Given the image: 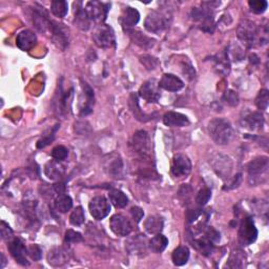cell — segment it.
<instances>
[{"instance_id":"cell-1","label":"cell","mask_w":269,"mask_h":269,"mask_svg":"<svg viewBox=\"0 0 269 269\" xmlns=\"http://www.w3.org/2000/svg\"><path fill=\"white\" fill-rule=\"evenodd\" d=\"M210 138L219 145L229 144L235 138V131L231 124L223 118H216L208 124Z\"/></svg>"},{"instance_id":"cell-2","label":"cell","mask_w":269,"mask_h":269,"mask_svg":"<svg viewBox=\"0 0 269 269\" xmlns=\"http://www.w3.org/2000/svg\"><path fill=\"white\" fill-rule=\"evenodd\" d=\"M219 2H203L202 7H193L191 10V18L198 23L200 29L206 33H213L216 27L215 17H213V5Z\"/></svg>"},{"instance_id":"cell-3","label":"cell","mask_w":269,"mask_h":269,"mask_svg":"<svg viewBox=\"0 0 269 269\" xmlns=\"http://www.w3.org/2000/svg\"><path fill=\"white\" fill-rule=\"evenodd\" d=\"M171 22V17L168 13L155 11L147 15L144 26L145 29L154 34H160L168 29Z\"/></svg>"},{"instance_id":"cell-4","label":"cell","mask_w":269,"mask_h":269,"mask_svg":"<svg viewBox=\"0 0 269 269\" xmlns=\"http://www.w3.org/2000/svg\"><path fill=\"white\" fill-rule=\"evenodd\" d=\"M131 147L141 159H148L152 152V144L150 137L145 131H138L133 136L131 141Z\"/></svg>"},{"instance_id":"cell-5","label":"cell","mask_w":269,"mask_h":269,"mask_svg":"<svg viewBox=\"0 0 269 269\" xmlns=\"http://www.w3.org/2000/svg\"><path fill=\"white\" fill-rule=\"evenodd\" d=\"M259 35V29L255 22L243 20L238 26V38L246 48H253Z\"/></svg>"},{"instance_id":"cell-6","label":"cell","mask_w":269,"mask_h":269,"mask_svg":"<svg viewBox=\"0 0 269 269\" xmlns=\"http://www.w3.org/2000/svg\"><path fill=\"white\" fill-rule=\"evenodd\" d=\"M92 39L102 49H110L116 45L114 30L107 24H100L92 34Z\"/></svg>"},{"instance_id":"cell-7","label":"cell","mask_w":269,"mask_h":269,"mask_svg":"<svg viewBox=\"0 0 269 269\" xmlns=\"http://www.w3.org/2000/svg\"><path fill=\"white\" fill-rule=\"evenodd\" d=\"M258 238V229L252 217H245L239 228V242L242 246L253 244Z\"/></svg>"},{"instance_id":"cell-8","label":"cell","mask_w":269,"mask_h":269,"mask_svg":"<svg viewBox=\"0 0 269 269\" xmlns=\"http://www.w3.org/2000/svg\"><path fill=\"white\" fill-rule=\"evenodd\" d=\"M89 209L92 218L96 220H103L110 212V204L103 196L92 198L89 204Z\"/></svg>"},{"instance_id":"cell-9","label":"cell","mask_w":269,"mask_h":269,"mask_svg":"<svg viewBox=\"0 0 269 269\" xmlns=\"http://www.w3.org/2000/svg\"><path fill=\"white\" fill-rule=\"evenodd\" d=\"M191 172V162L187 156L178 154L174 157L172 163V174L176 178H184Z\"/></svg>"},{"instance_id":"cell-10","label":"cell","mask_w":269,"mask_h":269,"mask_svg":"<svg viewBox=\"0 0 269 269\" xmlns=\"http://www.w3.org/2000/svg\"><path fill=\"white\" fill-rule=\"evenodd\" d=\"M109 4L100 1H89L86 5V12L91 21L103 22L106 19Z\"/></svg>"},{"instance_id":"cell-11","label":"cell","mask_w":269,"mask_h":269,"mask_svg":"<svg viewBox=\"0 0 269 269\" xmlns=\"http://www.w3.org/2000/svg\"><path fill=\"white\" fill-rule=\"evenodd\" d=\"M49 31L51 32L52 39L59 49L64 50L69 45V31L61 23L51 20Z\"/></svg>"},{"instance_id":"cell-12","label":"cell","mask_w":269,"mask_h":269,"mask_svg":"<svg viewBox=\"0 0 269 269\" xmlns=\"http://www.w3.org/2000/svg\"><path fill=\"white\" fill-rule=\"evenodd\" d=\"M139 95L142 99L147 101L148 103H156L161 97L159 82L155 79L144 82L140 90H139Z\"/></svg>"},{"instance_id":"cell-13","label":"cell","mask_w":269,"mask_h":269,"mask_svg":"<svg viewBox=\"0 0 269 269\" xmlns=\"http://www.w3.org/2000/svg\"><path fill=\"white\" fill-rule=\"evenodd\" d=\"M7 248L10 250L12 257L15 259V261L21 266H29L30 263L27 261L26 255L27 249L25 248L22 241L18 238H12L7 242Z\"/></svg>"},{"instance_id":"cell-14","label":"cell","mask_w":269,"mask_h":269,"mask_svg":"<svg viewBox=\"0 0 269 269\" xmlns=\"http://www.w3.org/2000/svg\"><path fill=\"white\" fill-rule=\"evenodd\" d=\"M109 227L113 233L119 237H126L133 230L131 221L122 215H115L110 218Z\"/></svg>"},{"instance_id":"cell-15","label":"cell","mask_w":269,"mask_h":269,"mask_svg":"<svg viewBox=\"0 0 269 269\" xmlns=\"http://www.w3.org/2000/svg\"><path fill=\"white\" fill-rule=\"evenodd\" d=\"M211 165L213 171L222 179L229 178L231 171H233V161L230 160V158L223 155H218L211 160Z\"/></svg>"},{"instance_id":"cell-16","label":"cell","mask_w":269,"mask_h":269,"mask_svg":"<svg viewBox=\"0 0 269 269\" xmlns=\"http://www.w3.org/2000/svg\"><path fill=\"white\" fill-rule=\"evenodd\" d=\"M103 169L107 175L113 176V177H118L123 171V161L121 157L116 153L107 155L104 158Z\"/></svg>"},{"instance_id":"cell-17","label":"cell","mask_w":269,"mask_h":269,"mask_svg":"<svg viewBox=\"0 0 269 269\" xmlns=\"http://www.w3.org/2000/svg\"><path fill=\"white\" fill-rule=\"evenodd\" d=\"M32 19L33 24L37 30L41 33H44L49 30L51 20L44 7L42 6H34L32 8Z\"/></svg>"},{"instance_id":"cell-18","label":"cell","mask_w":269,"mask_h":269,"mask_svg":"<svg viewBox=\"0 0 269 269\" xmlns=\"http://www.w3.org/2000/svg\"><path fill=\"white\" fill-rule=\"evenodd\" d=\"M269 168V159L266 156L255 158L247 165V172L250 178H256L265 174Z\"/></svg>"},{"instance_id":"cell-19","label":"cell","mask_w":269,"mask_h":269,"mask_svg":"<svg viewBox=\"0 0 269 269\" xmlns=\"http://www.w3.org/2000/svg\"><path fill=\"white\" fill-rule=\"evenodd\" d=\"M70 260L69 250L64 247H54L48 254V262L53 267H61Z\"/></svg>"},{"instance_id":"cell-20","label":"cell","mask_w":269,"mask_h":269,"mask_svg":"<svg viewBox=\"0 0 269 269\" xmlns=\"http://www.w3.org/2000/svg\"><path fill=\"white\" fill-rule=\"evenodd\" d=\"M119 20L125 31L131 30L135 25H137L139 20H140V14H139L136 8L126 6L122 11V14L120 16Z\"/></svg>"},{"instance_id":"cell-21","label":"cell","mask_w":269,"mask_h":269,"mask_svg":"<svg viewBox=\"0 0 269 269\" xmlns=\"http://www.w3.org/2000/svg\"><path fill=\"white\" fill-rule=\"evenodd\" d=\"M37 42L36 35L30 30H23L17 35L16 44L23 52L31 51Z\"/></svg>"},{"instance_id":"cell-22","label":"cell","mask_w":269,"mask_h":269,"mask_svg":"<svg viewBox=\"0 0 269 269\" xmlns=\"http://www.w3.org/2000/svg\"><path fill=\"white\" fill-rule=\"evenodd\" d=\"M159 87L169 91H179L184 88V82L174 74H164L159 81Z\"/></svg>"},{"instance_id":"cell-23","label":"cell","mask_w":269,"mask_h":269,"mask_svg":"<svg viewBox=\"0 0 269 269\" xmlns=\"http://www.w3.org/2000/svg\"><path fill=\"white\" fill-rule=\"evenodd\" d=\"M73 90H71L69 92L68 91H63L62 85L59 87V91L56 94L54 98V106L55 110L59 114V115H66L69 110L68 107V100L70 99V96L72 95Z\"/></svg>"},{"instance_id":"cell-24","label":"cell","mask_w":269,"mask_h":269,"mask_svg":"<svg viewBox=\"0 0 269 269\" xmlns=\"http://www.w3.org/2000/svg\"><path fill=\"white\" fill-rule=\"evenodd\" d=\"M125 32L135 44L140 46V48H142L144 50L152 49L153 46L155 45L156 41L153 38H151V37H148L145 34L141 33L140 31H136L134 29H131V30H127Z\"/></svg>"},{"instance_id":"cell-25","label":"cell","mask_w":269,"mask_h":269,"mask_svg":"<svg viewBox=\"0 0 269 269\" xmlns=\"http://www.w3.org/2000/svg\"><path fill=\"white\" fill-rule=\"evenodd\" d=\"M163 122L166 126L170 127H183L189 125L190 123L187 116L177 112L166 113L163 116Z\"/></svg>"},{"instance_id":"cell-26","label":"cell","mask_w":269,"mask_h":269,"mask_svg":"<svg viewBox=\"0 0 269 269\" xmlns=\"http://www.w3.org/2000/svg\"><path fill=\"white\" fill-rule=\"evenodd\" d=\"M264 123V116L261 112L250 113L243 118L244 127L250 129V131H260V129L263 128Z\"/></svg>"},{"instance_id":"cell-27","label":"cell","mask_w":269,"mask_h":269,"mask_svg":"<svg viewBox=\"0 0 269 269\" xmlns=\"http://www.w3.org/2000/svg\"><path fill=\"white\" fill-rule=\"evenodd\" d=\"M82 90H83V95L86 97V102L80 108V115L81 116H87L91 113L92 105L95 103V95L94 90L86 82H82Z\"/></svg>"},{"instance_id":"cell-28","label":"cell","mask_w":269,"mask_h":269,"mask_svg":"<svg viewBox=\"0 0 269 269\" xmlns=\"http://www.w3.org/2000/svg\"><path fill=\"white\" fill-rule=\"evenodd\" d=\"M75 5V18H74V22L82 31H88L90 25V20L86 12V8L82 6L81 2H77L74 4Z\"/></svg>"},{"instance_id":"cell-29","label":"cell","mask_w":269,"mask_h":269,"mask_svg":"<svg viewBox=\"0 0 269 269\" xmlns=\"http://www.w3.org/2000/svg\"><path fill=\"white\" fill-rule=\"evenodd\" d=\"M202 233H203V230H202ZM213 244L215 243L211 242V241L204 234L202 237H199V238L193 237V240L191 241V245L203 256H208L211 254L213 249Z\"/></svg>"},{"instance_id":"cell-30","label":"cell","mask_w":269,"mask_h":269,"mask_svg":"<svg viewBox=\"0 0 269 269\" xmlns=\"http://www.w3.org/2000/svg\"><path fill=\"white\" fill-rule=\"evenodd\" d=\"M163 219L159 216H150L144 222V228L151 235L160 234L163 229Z\"/></svg>"},{"instance_id":"cell-31","label":"cell","mask_w":269,"mask_h":269,"mask_svg":"<svg viewBox=\"0 0 269 269\" xmlns=\"http://www.w3.org/2000/svg\"><path fill=\"white\" fill-rule=\"evenodd\" d=\"M44 173L48 176V178L52 180H59L64 174V168L60 164V162L53 160L45 165Z\"/></svg>"},{"instance_id":"cell-32","label":"cell","mask_w":269,"mask_h":269,"mask_svg":"<svg viewBox=\"0 0 269 269\" xmlns=\"http://www.w3.org/2000/svg\"><path fill=\"white\" fill-rule=\"evenodd\" d=\"M189 249L187 246H179L174 250L172 255L173 263L176 266H183L188 262L189 260Z\"/></svg>"},{"instance_id":"cell-33","label":"cell","mask_w":269,"mask_h":269,"mask_svg":"<svg viewBox=\"0 0 269 269\" xmlns=\"http://www.w3.org/2000/svg\"><path fill=\"white\" fill-rule=\"evenodd\" d=\"M108 197L109 201L112 202L116 208H124L128 204V198L126 197V194L119 189L110 190L108 192Z\"/></svg>"},{"instance_id":"cell-34","label":"cell","mask_w":269,"mask_h":269,"mask_svg":"<svg viewBox=\"0 0 269 269\" xmlns=\"http://www.w3.org/2000/svg\"><path fill=\"white\" fill-rule=\"evenodd\" d=\"M169 245V239L161 234L155 235L154 238L150 241V248L155 254L163 253L165 248Z\"/></svg>"},{"instance_id":"cell-35","label":"cell","mask_w":269,"mask_h":269,"mask_svg":"<svg viewBox=\"0 0 269 269\" xmlns=\"http://www.w3.org/2000/svg\"><path fill=\"white\" fill-rule=\"evenodd\" d=\"M129 107H131V110L133 112L135 118L137 120H139V121L146 122V121H148V120L153 119V118H151V116L145 115L144 113L141 112L140 106H139V103H138V98L134 94L131 95V99H129Z\"/></svg>"},{"instance_id":"cell-36","label":"cell","mask_w":269,"mask_h":269,"mask_svg":"<svg viewBox=\"0 0 269 269\" xmlns=\"http://www.w3.org/2000/svg\"><path fill=\"white\" fill-rule=\"evenodd\" d=\"M215 67L218 70V72L222 75H228L229 74V60H228V54L226 53H221L217 55L215 58Z\"/></svg>"},{"instance_id":"cell-37","label":"cell","mask_w":269,"mask_h":269,"mask_svg":"<svg viewBox=\"0 0 269 269\" xmlns=\"http://www.w3.org/2000/svg\"><path fill=\"white\" fill-rule=\"evenodd\" d=\"M55 207L62 213H66L73 207V200L68 194H59V196L55 200Z\"/></svg>"},{"instance_id":"cell-38","label":"cell","mask_w":269,"mask_h":269,"mask_svg":"<svg viewBox=\"0 0 269 269\" xmlns=\"http://www.w3.org/2000/svg\"><path fill=\"white\" fill-rule=\"evenodd\" d=\"M69 10V4L64 0H55L51 4V12L58 18L66 17Z\"/></svg>"},{"instance_id":"cell-39","label":"cell","mask_w":269,"mask_h":269,"mask_svg":"<svg viewBox=\"0 0 269 269\" xmlns=\"http://www.w3.org/2000/svg\"><path fill=\"white\" fill-rule=\"evenodd\" d=\"M85 220H86L85 210H83V208L81 206H78L74 209L70 216V222H71V224L74 226L82 225L83 223H85Z\"/></svg>"},{"instance_id":"cell-40","label":"cell","mask_w":269,"mask_h":269,"mask_svg":"<svg viewBox=\"0 0 269 269\" xmlns=\"http://www.w3.org/2000/svg\"><path fill=\"white\" fill-rule=\"evenodd\" d=\"M269 104V92L267 90L263 89L259 91L256 98V105L260 110H266Z\"/></svg>"},{"instance_id":"cell-41","label":"cell","mask_w":269,"mask_h":269,"mask_svg":"<svg viewBox=\"0 0 269 269\" xmlns=\"http://www.w3.org/2000/svg\"><path fill=\"white\" fill-rule=\"evenodd\" d=\"M248 5L255 14H263L268 6L266 0H249Z\"/></svg>"},{"instance_id":"cell-42","label":"cell","mask_w":269,"mask_h":269,"mask_svg":"<svg viewBox=\"0 0 269 269\" xmlns=\"http://www.w3.org/2000/svg\"><path fill=\"white\" fill-rule=\"evenodd\" d=\"M69 156V150L63 145H58L56 147L53 148L52 151V157L54 160H56L58 162H61L63 160H66Z\"/></svg>"},{"instance_id":"cell-43","label":"cell","mask_w":269,"mask_h":269,"mask_svg":"<svg viewBox=\"0 0 269 269\" xmlns=\"http://www.w3.org/2000/svg\"><path fill=\"white\" fill-rule=\"evenodd\" d=\"M243 261H244V256L241 254V252H234L229 258V262L227 266L230 268H242Z\"/></svg>"},{"instance_id":"cell-44","label":"cell","mask_w":269,"mask_h":269,"mask_svg":"<svg viewBox=\"0 0 269 269\" xmlns=\"http://www.w3.org/2000/svg\"><path fill=\"white\" fill-rule=\"evenodd\" d=\"M58 127H59V125L57 124L56 126H55L54 129H52L50 134H48V135H45L44 137H42L40 139V140L38 142H37V147H38V148H44V147L48 146L49 144H51L53 142V140H54L55 134H56Z\"/></svg>"},{"instance_id":"cell-45","label":"cell","mask_w":269,"mask_h":269,"mask_svg":"<svg viewBox=\"0 0 269 269\" xmlns=\"http://www.w3.org/2000/svg\"><path fill=\"white\" fill-rule=\"evenodd\" d=\"M210 198H211L210 189L209 188H203L198 192L197 197H196V202L199 206H204V205H206Z\"/></svg>"},{"instance_id":"cell-46","label":"cell","mask_w":269,"mask_h":269,"mask_svg":"<svg viewBox=\"0 0 269 269\" xmlns=\"http://www.w3.org/2000/svg\"><path fill=\"white\" fill-rule=\"evenodd\" d=\"M140 61L143 64V66L145 67V69L148 70V71L155 70L157 68V66H158V63H159V62H158L157 58H155L153 56H150V55H144V56H141Z\"/></svg>"},{"instance_id":"cell-47","label":"cell","mask_w":269,"mask_h":269,"mask_svg":"<svg viewBox=\"0 0 269 269\" xmlns=\"http://www.w3.org/2000/svg\"><path fill=\"white\" fill-rule=\"evenodd\" d=\"M223 100L226 104L230 105V106H237L239 104V96L236 91L234 90H227L224 96H223Z\"/></svg>"},{"instance_id":"cell-48","label":"cell","mask_w":269,"mask_h":269,"mask_svg":"<svg viewBox=\"0 0 269 269\" xmlns=\"http://www.w3.org/2000/svg\"><path fill=\"white\" fill-rule=\"evenodd\" d=\"M82 241H83V237L80 233H78V231L70 229L66 233V242L68 244L79 243V242H82Z\"/></svg>"},{"instance_id":"cell-49","label":"cell","mask_w":269,"mask_h":269,"mask_svg":"<svg viewBox=\"0 0 269 269\" xmlns=\"http://www.w3.org/2000/svg\"><path fill=\"white\" fill-rule=\"evenodd\" d=\"M182 67H183V74L186 76V78L188 80L194 79V77H196V71H194L192 64L188 60H185V62L182 63Z\"/></svg>"},{"instance_id":"cell-50","label":"cell","mask_w":269,"mask_h":269,"mask_svg":"<svg viewBox=\"0 0 269 269\" xmlns=\"http://www.w3.org/2000/svg\"><path fill=\"white\" fill-rule=\"evenodd\" d=\"M27 255H29L34 261H39L42 257V250L38 245H31L27 248Z\"/></svg>"},{"instance_id":"cell-51","label":"cell","mask_w":269,"mask_h":269,"mask_svg":"<svg viewBox=\"0 0 269 269\" xmlns=\"http://www.w3.org/2000/svg\"><path fill=\"white\" fill-rule=\"evenodd\" d=\"M203 230V234L205 235L211 242L213 243H217L220 241V234L218 233V231L215 229V228H212V227H207L205 229H202Z\"/></svg>"},{"instance_id":"cell-52","label":"cell","mask_w":269,"mask_h":269,"mask_svg":"<svg viewBox=\"0 0 269 269\" xmlns=\"http://www.w3.org/2000/svg\"><path fill=\"white\" fill-rule=\"evenodd\" d=\"M0 229H1V238L2 240L5 241H10L13 237V230L10 228L4 221L1 222V226H0Z\"/></svg>"},{"instance_id":"cell-53","label":"cell","mask_w":269,"mask_h":269,"mask_svg":"<svg viewBox=\"0 0 269 269\" xmlns=\"http://www.w3.org/2000/svg\"><path fill=\"white\" fill-rule=\"evenodd\" d=\"M202 210L199 208L196 209H188L186 212V219L188 223H193L194 221L198 220L200 218V216L202 215Z\"/></svg>"},{"instance_id":"cell-54","label":"cell","mask_w":269,"mask_h":269,"mask_svg":"<svg viewBox=\"0 0 269 269\" xmlns=\"http://www.w3.org/2000/svg\"><path fill=\"white\" fill-rule=\"evenodd\" d=\"M191 192H192V190H191L190 186H188V184H185L180 188L179 196H180V198H182L183 201H188L191 196Z\"/></svg>"},{"instance_id":"cell-55","label":"cell","mask_w":269,"mask_h":269,"mask_svg":"<svg viewBox=\"0 0 269 269\" xmlns=\"http://www.w3.org/2000/svg\"><path fill=\"white\" fill-rule=\"evenodd\" d=\"M131 213H132V217L135 220L136 223H139V222H140L143 219V217H144V211H143V209L140 208V207H138V206L132 207Z\"/></svg>"},{"instance_id":"cell-56","label":"cell","mask_w":269,"mask_h":269,"mask_svg":"<svg viewBox=\"0 0 269 269\" xmlns=\"http://www.w3.org/2000/svg\"><path fill=\"white\" fill-rule=\"evenodd\" d=\"M241 181H242V175L241 174H238L237 176H235V177L233 178V180H231L226 186H224V190H229V189H233V188H236L238 187Z\"/></svg>"},{"instance_id":"cell-57","label":"cell","mask_w":269,"mask_h":269,"mask_svg":"<svg viewBox=\"0 0 269 269\" xmlns=\"http://www.w3.org/2000/svg\"><path fill=\"white\" fill-rule=\"evenodd\" d=\"M54 190L56 191L58 194H63L64 192H66V185H64V183H62V182L56 183L54 185Z\"/></svg>"},{"instance_id":"cell-58","label":"cell","mask_w":269,"mask_h":269,"mask_svg":"<svg viewBox=\"0 0 269 269\" xmlns=\"http://www.w3.org/2000/svg\"><path fill=\"white\" fill-rule=\"evenodd\" d=\"M0 257H1V265H0V268H3L6 264V260H5V257L3 256V254L0 255Z\"/></svg>"}]
</instances>
